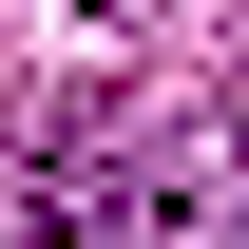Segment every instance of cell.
<instances>
[{
  "label": "cell",
  "instance_id": "cell-1",
  "mask_svg": "<svg viewBox=\"0 0 249 249\" xmlns=\"http://www.w3.org/2000/svg\"><path fill=\"white\" fill-rule=\"evenodd\" d=\"M154 211H173V173H154V134H115V115L38 134V173H19V230H58V249H96V230H154Z\"/></svg>",
  "mask_w": 249,
  "mask_h": 249
}]
</instances>
